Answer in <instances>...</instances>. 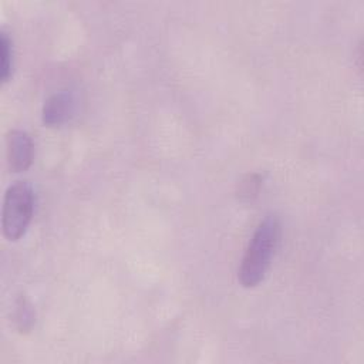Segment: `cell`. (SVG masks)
Listing matches in <instances>:
<instances>
[{
  "mask_svg": "<svg viewBox=\"0 0 364 364\" xmlns=\"http://www.w3.org/2000/svg\"><path fill=\"white\" fill-rule=\"evenodd\" d=\"M280 225L276 216H266L256 228L239 267V282L243 287L257 286L270 267L279 243Z\"/></svg>",
  "mask_w": 364,
  "mask_h": 364,
  "instance_id": "1",
  "label": "cell"
},
{
  "mask_svg": "<svg viewBox=\"0 0 364 364\" xmlns=\"http://www.w3.org/2000/svg\"><path fill=\"white\" fill-rule=\"evenodd\" d=\"M34 210V191L27 181L11 183L3 199L1 228L9 240H18L24 236Z\"/></svg>",
  "mask_w": 364,
  "mask_h": 364,
  "instance_id": "2",
  "label": "cell"
},
{
  "mask_svg": "<svg viewBox=\"0 0 364 364\" xmlns=\"http://www.w3.org/2000/svg\"><path fill=\"white\" fill-rule=\"evenodd\" d=\"M34 155L31 136L23 129H11L6 136V156L11 172H23L30 168Z\"/></svg>",
  "mask_w": 364,
  "mask_h": 364,
  "instance_id": "3",
  "label": "cell"
},
{
  "mask_svg": "<svg viewBox=\"0 0 364 364\" xmlns=\"http://www.w3.org/2000/svg\"><path fill=\"white\" fill-rule=\"evenodd\" d=\"M74 112V98L68 91H58L50 95L43 105V124L60 127L70 119Z\"/></svg>",
  "mask_w": 364,
  "mask_h": 364,
  "instance_id": "4",
  "label": "cell"
},
{
  "mask_svg": "<svg viewBox=\"0 0 364 364\" xmlns=\"http://www.w3.org/2000/svg\"><path fill=\"white\" fill-rule=\"evenodd\" d=\"M0 47H1V81L7 82L13 74L14 51H13V41L4 30H1L0 33Z\"/></svg>",
  "mask_w": 364,
  "mask_h": 364,
  "instance_id": "5",
  "label": "cell"
},
{
  "mask_svg": "<svg viewBox=\"0 0 364 364\" xmlns=\"http://www.w3.org/2000/svg\"><path fill=\"white\" fill-rule=\"evenodd\" d=\"M36 314H34V310H33V306L23 297H20L16 303V309H14V323H16V327L20 330V331H27L31 328L33 323H34V318Z\"/></svg>",
  "mask_w": 364,
  "mask_h": 364,
  "instance_id": "6",
  "label": "cell"
},
{
  "mask_svg": "<svg viewBox=\"0 0 364 364\" xmlns=\"http://www.w3.org/2000/svg\"><path fill=\"white\" fill-rule=\"evenodd\" d=\"M259 188H260V176L259 175H249L240 183L239 196L242 199H252L253 196L257 195Z\"/></svg>",
  "mask_w": 364,
  "mask_h": 364,
  "instance_id": "7",
  "label": "cell"
}]
</instances>
